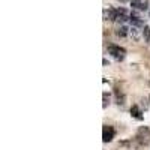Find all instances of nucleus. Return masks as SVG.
<instances>
[{
	"label": "nucleus",
	"instance_id": "f257e3e1",
	"mask_svg": "<svg viewBox=\"0 0 150 150\" xmlns=\"http://www.w3.org/2000/svg\"><path fill=\"white\" fill-rule=\"evenodd\" d=\"M135 141L141 146H147L150 143V128H147V126L138 128L137 135H135Z\"/></svg>",
	"mask_w": 150,
	"mask_h": 150
},
{
	"label": "nucleus",
	"instance_id": "f03ea898",
	"mask_svg": "<svg viewBox=\"0 0 150 150\" xmlns=\"http://www.w3.org/2000/svg\"><path fill=\"white\" fill-rule=\"evenodd\" d=\"M107 51H108L110 56H112V57H114L116 60H119V62L125 60V57H126V50H125L123 47H120V45L111 44V45H108Z\"/></svg>",
	"mask_w": 150,
	"mask_h": 150
},
{
	"label": "nucleus",
	"instance_id": "7ed1b4c3",
	"mask_svg": "<svg viewBox=\"0 0 150 150\" xmlns=\"http://www.w3.org/2000/svg\"><path fill=\"white\" fill-rule=\"evenodd\" d=\"M114 135H116V129L112 128L111 125H104V128H102V141L104 143L112 141Z\"/></svg>",
	"mask_w": 150,
	"mask_h": 150
},
{
	"label": "nucleus",
	"instance_id": "20e7f679",
	"mask_svg": "<svg viewBox=\"0 0 150 150\" xmlns=\"http://www.w3.org/2000/svg\"><path fill=\"white\" fill-rule=\"evenodd\" d=\"M129 17H131V14L125 8H116V21L120 26H123V23L129 21Z\"/></svg>",
	"mask_w": 150,
	"mask_h": 150
},
{
	"label": "nucleus",
	"instance_id": "39448f33",
	"mask_svg": "<svg viewBox=\"0 0 150 150\" xmlns=\"http://www.w3.org/2000/svg\"><path fill=\"white\" fill-rule=\"evenodd\" d=\"M131 6L135 11L144 12L149 9V0H131Z\"/></svg>",
	"mask_w": 150,
	"mask_h": 150
},
{
	"label": "nucleus",
	"instance_id": "423d86ee",
	"mask_svg": "<svg viewBox=\"0 0 150 150\" xmlns=\"http://www.w3.org/2000/svg\"><path fill=\"white\" fill-rule=\"evenodd\" d=\"M129 21H131V24H132L134 27H138V29H140V27H141V29L144 27V23H143L141 17H140L138 14H137V12H134V11L131 12V17H129Z\"/></svg>",
	"mask_w": 150,
	"mask_h": 150
},
{
	"label": "nucleus",
	"instance_id": "0eeeda50",
	"mask_svg": "<svg viewBox=\"0 0 150 150\" xmlns=\"http://www.w3.org/2000/svg\"><path fill=\"white\" fill-rule=\"evenodd\" d=\"M131 116L137 120H143V108H140L138 105H132L131 107Z\"/></svg>",
	"mask_w": 150,
	"mask_h": 150
},
{
	"label": "nucleus",
	"instance_id": "6e6552de",
	"mask_svg": "<svg viewBox=\"0 0 150 150\" xmlns=\"http://www.w3.org/2000/svg\"><path fill=\"white\" fill-rule=\"evenodd\" d=\"M114 95H116V104L117 105H125V102H126V95L119 89L114 92Z\"/></svg>",
	"mask_w": 150,
	"mask_h": 150
},
{
	"label": "nucleus",
	"instance_id": "1a4fd4ad",
	"mask_svg": "<svg viewBox=\"0 0 150 150\" xmlns=\"http://www.w3.org/2000/svg\"><path fill=\"white\" fill-rule=\"evenodd\" d=\"M141 35H143V32L140 33V30H138V27H129V36L132 38L134 41H140V38H141Z\"/></svg>",
	"mask_w": 150,
	"mask_h": 150
},
{
	"label": "nucleus",
	"instance_id": "9d476101",
	"mask_svg": "<svg viewBox=\"0 0 150 150\" xmlns=\"http://www.w3.org/2000/svg\"><path fill=\"white\" fill-rule=\"evenodd\" d=\"M116 35H117L119 38H126V36H129V27L120 26V27L116 30Z\"/></svg>",
	"mask_w": 150,
	"mask_h": 150
},
{
	"label": "nucleus",
	"instance_id": "9b49d317",
	"mask_svg": "<svg viewBox=\"0 0 150 150\" xmlns=\"http://www.w3.org/2000/svg\"><path fill=\"white\" fill-rule=\"evenodd\" d=\"M141 32H143V38L146 39V42L150 44V27H149V26H144Z\"/></svg>",
	"mask_w": 150,
	"mask_h": 150
},
{
	"label": "nucleus",
	"instance_id": "f8f14e48",
	"mask_svg": "<svg viewBox=\"0 0 150 150\" xmlns=\"http://www.w3.org/2000/svg\"><path fill=\"white\" fill-rule=\"evenodd\" d=\"M102 98H104V104H102V107H104V108H107V107L110 105V96H108L107 93H104V95H102Z\"/></svg>",
	"mask_w": 150,
	"mask_h": 150
},
{
	"label": "nucleus",
	"instance_id": "ddd939ff",
	"mask_svg": "<svg viewBox=\"0 0 150 150\" xmlns=\"http://www.w3.org/2000/svg\"><path fill=\"white\" fill-rule=\"evenodd\" d=\"M117 2H120V3H126V2H129V0H117Z\"/></svg>",
	"mask_w": 150,
	"mask_h": 150
},
{
	"label": "nucleus",
	"instance_id": "4468645a",
	"mask_svg": "<svg viewBox=\"0 0 150 150\" xmlns=\"http://www.w3.org/2000/svg\"><path fill=\"white\" fill-rule=\"evenodd\" d=\"M149 101H150V96H149Z\"/></svg>",
	"mask_w": 150,
	"mask_h": 150
},
{
	"label": "nucleus",
	"instance_id": "2eb2a0df",
	"mask_svg": "<svg viewBox=\"0 0 150 150\" xmlns=\"http://www.w3.org/2000/svg\"><path fill=\"white\" fill-rule=\"evenodd\" d=\"M149 15H150V12H149Z\"/></svg>",
	"mask_w": 150,
	"mask_h": 150
}]
</instances>
